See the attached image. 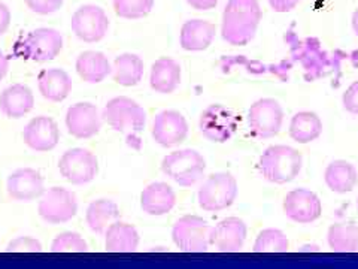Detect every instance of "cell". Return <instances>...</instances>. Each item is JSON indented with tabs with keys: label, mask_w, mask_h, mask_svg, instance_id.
<instances>
[{
	"label": "cell",
	"mask_w": 358,
	"mask_h": 269,
	"mask_svg": "<svg viewBox=\"0 0 358 269\" xmlns=\"http://www.w3.org/2000/svg\"><path fill=\"white\" fill-rule=\"evenodd\" d=\"M182 80L181 64L171 57L155 60L150 71V87L155 93L171 95L179 87Z\"/></svg>",
	"instance_id": "22"
},
{
	"label": "cell",
	"mask_w": 358,
	"mask_h": 269,
	"mask_svg": "<svg viewBox=\"0 0 358 269\" xmlns=\"http://www.w3.org/2000/svg\"><path fill=\"white\" fill-rule=\"evenodd\" d=\"M27 8L38 15H51L63 6L64 0H24Z\"/></svg>",
	"instance_id": "35"
},
{
	"label": "cell",
	"mask_w": 358,
	"mask_h": 269,
	"mask_svg": "<svg viewBox=\"0 0 358 269\" xmlns=\"http://www.w3.org/2000/svg\"><path fill=\"white\" fill-rule=\"evenodd\" d=\"M35 106V95L26 84H13L0 93V111L8 118H22Z\"/></svg>",
	"instance_id": "21"
},
{
	"label": "cell",
	"mask_w": 358,
	"mask_h": 269,
	"mask_svg": "<svg viewBox=\"0 0 358 269\" xmlns=\"http://www.w3.org/2000/svg\"><path fill=\"white\" fill-rule=\"evenodd\" d=\"M6 192L15 202H31L45 192L43 177L33 167H20L6 179Z\"/></svg>",
	"instance_id": "18"
},
{
	"label": "cell",
	"mask_w": 358,
	"mask_h": 269,
	"mask_svg": "<svg viewBox=\"0 0 358 269\" xmlns=\"http://www.w3.org/2000/svg\"><path fill=\"white\" fill-rule=\"evenodd\" d=\"M8 69H9V60H8L6 55L2 51H0V81H2L3 78L6 76Z\"/></svg>",
	"instance_id": "40"
},
{
	"label": "cell",
	"mask_w": 358,
	"mask_h": 269,
	"mask_svg": "<svg viewBox=\"0 0 358 269\" xmlns=\"http://www.w3.org/2000/svg\"><path fill=\"white\" fill-rule=\"evenodd\" d=\"M102 118L115 132L134 138L147 125V111L131 97L117 96L108 100L102 112Z\"/></svg>",
	"instance_id": "3"
},
{
	"label": "cell",
	"mask_w": 358,
	"mask_h": 269,
	"mask_svg": "<svg viewBox=\"0 0 358 269\" xmlns=\"http://www.w3.org/2000/svg\"><path fill=\"white\" fill-rule=\"evenodd\" d=\"M6 251H9V253H41L42 244L36 238L18 237L8 244Z\"/></svg>",
	"instance_id": "34"
},
{
	"label": "cell",
	"mask_w": 358,
	"mask_h": 269,
	"mask_svg": "<svg viewBox=\"0 0 358 269\" xmlns=\"http://www.w3.org/2000/svg\"><path fill=\"white\" fill-rule=\"evenodd\" d=\"M248 226L239 217H227L220 220L210 233V245L221 253H238L243 249Z\"/></svg>",
	"instance_id": "17"
},
{
	"label": "cell",
	"mask_w": 358,
	"mask_h": 269,
	"mask_svg": "<svg viewBox=\"0 0 358 269\" xmlns=\"http://www.w3.org/2000/svg\"><path fill=\"white\" fill-rule=\"evenodd\" d=\"M52 253H85L88 244L78 232H63L51 242Z\"/></svg>",
	"instance_id": "33"
},
{
	"label": "cell",
	"mask_w": 358,
	"mask_h": 269,
	"mask_svg": "<svg viewBox=\"0 0 358 269\" xmlns=\"http://www.w3.org/2000/svg\"><path fill=\"white\" fill-rule=\"evenodd\" d=\"M22 139L31 151L47 153L54 150L60 141V129L57 121L48 116L31 118L22 132Z\"/></svg>",
	"instance_id": "16"
},
{
	"label": "cell",
	"mask_w": 358,
	"mask_h": 269,
	"mask_svg": "<svg viewBox=\"0 0 358 269\" xmlns=\"http://www.w3.org/2000/svg\"><path fill=\"white\" fill-rule=\"evenodd\" d=\"M212 226L199 216L179 217L172 228V241L181 251L205 253L210 247Z\"/></svg>",
	"instance_id": "6"
},
{
	"label": "cell",
	"mask_w": 358,
	"mask_h": 269,
	"mask_svg": "<svg viewBox=\"0 0 358 269\" xmlns=\"http://www.w3.org/2000/svg\"><path fill=\"white\" fill-rule=\"evenodd\" d=\"M63 35L51 27H39L29 32L20 43V54L22 57L45 63L54 60L63 50Z\"/></svg>",
	"instance_id": "9"
},
{
	"label": "cell",
	"mask_w": 358,
	"mask_h": 269,
	"mask_svg": "<svg viewBox=\"0 0 358 269\" xmlns=\"http://www.w3.org/2000/svg\"><path fill=\"white\" fill-rule=\"evenodd\" d=\"M75 69L78 76L87 84H99L105 81L112 72V63L106 54L100 51H84L78 55Z\"/></svg>",
	"instance_id": "24"
},
{
	"label": "cell",
	"mask_w": 358,
	"mask_h": 269,
	"mask_svg": "<svg viewBox=\"0 0 358 269\" xmlns=\"http://www.w3.org/2000/svg\"><path fill=\"white\" fill-rule=\"evenodd\" d=\"M162 172L178 186L194 187L205 177L206 160L197 150H176L163 157Z\"/></svg>",
	"instance_id": "4"
},
{
	"label": "cell",
	"mask_w": 358,
	"mask_h": 269,
	"mask_svg": "<svg viewBox=\"0 0 358 269\" xmlns=\"http://www.w3.org/2000/svg\"><path fill=\"white\" fill-rule=\"evenodd\" d=\"M327 244L334 253H357L358 226L354 223H333L327 230Z\"/></svg>",
	"instance_id": "30"
},
{
	"label": "cell",
	"mask_w": 358,
	"mask_h": 269,
	"mask_svg": "<svg viewBox=\"0 0 358 269\" xmlns=\"http://www.w3.org/2000/svg\"><path fill=\"white\" fill-rule=\"evenodd\" d=\"M289 138L297 144H309L317 141L322 133V121L317 112L300 111L291 117L288 127Z\"/></svg>",
	"instance_id": "28"
},
{
	"label": "cell",
	"mask_w": 358,
	"mask_h": 269,
	"mask_svg": "<svg viewBox=\"0 0 358 269\" xmlns=\"http://www.w3.org/2000/svg\"><path fill=\"white\" fill-rule=\"evenodd\" d=\"M217 36L214 22L201 18L185 21L179 33V45L185 51L199 53L208 50Z\"/></svg>",
	"instance_id": "19"
},
{
	"label": "cell",
	"mask_w": 358,
	"mask_h": 269,
	"mask_svg": "<svg viewBox=\"0 0 358 269\" xmlns=\"http://www.w3.org/2000/svg\"><path fill=\"white\" fill-rule=\"evenodd\" d=\"M284 109L276 99L263 97L255 100L248 111V126L259 139H271L284 126Z\"/></svg>",
	"instance_id": "7"
},
{
	"label": "cell",
	"mask_w": 358,
	"mask_h": 269,
	"mask_svg": "<svg viewBox=\"0 0 358 269\" xmlns=\"http://www.w3.org/2000/svg\"><path fill=\"white\" fill-rule=\"evenodd\" d=\"M73 35L87 43H96L102 41L109 30V18L97 5H83L78 8L71 20Z\"/></svg>",
	"instance_id": "11"
},
{
	"label": "cell",
	"mask_w": 358,
	"mask_h": 269,
	"mask_svg": "<svg viewBox=\"0 0 358 269\" xmlns=\"http://www.w3.org/2000/svg\"><path fill=\"white\" fill-rule=\"evenodd\" d=\"M151 137L163 149H173L188 137L187 118L179 111L164 109L154 117Z\"/></svg>",
	"instance_id": "13"
},
{
	"label": "cell",
	"mask_w": 358,
	"mask_h": 269,
	"mask_svg": "<svg viewBox=\"0 0 358 269\" xmlns=\"http://www.w3.org/2000/svg\"><path fill=\"white\" fill-rule=\"evenodd\" d=\"M120 207L110 199H96L88 205L85 212V221L92 232L105 235L112 223L120 220Z\"/></svg>",
	"instance_id": "29"
},
{
	"label": "cell",
	"mask_w": 358,
	"mask_h": 269,
	"mask_svg": "<svg viewBox=\"0 0 358 269\" xmlns=\"http://www.w3.org/2000/svg\"><path fill=\"white\" fill-rule=\"evenodd\" d=\"M138 229L126 221L117 220L105 232V249L109 253H133L139 247Z\"/></svg>",
	"instance_id": "25"
},
{
	"label": "cell",
	"mask_w": 358,
	"mask_h": 269,
	"mask_svg": "<svg viewBox=\"0 0 358 269\" xmlns=\"http://www.w3.org/2000/svg\"><path fill=\"white\" fill-rule=\"evenodd\" d=\"M324 181L333 193H351L358 184V171L351 162L334 160L324 171Z\"/></svg>",
	"instance_id": "26"
},
{
	"label": "cell",
	"mask_w": 358,
	"mask_h": 269,
	"mask_svg": "<svg viewBox=\"0 0 358 269\" xmlns=\"http://www.w3.org/2000/svg\"><path fill=\"white\" fill-rule=\"evenodd\" d=\"M357 208H358V198H357Z\"/></svg>",
	"instance_id": "42"
},
{
	"label": "cell",
	"mask_w": 358,
	"mask_h": 269,
	"mask_svg": "<svg viewBox=\"0 0 358 269\" xmlns=\"http://www.w3.org/2000/svg\"><path fill=\"white\" fill-rule=\"evenodd\" d=\"M73 83L71 75L59 67L43 69L38 76V90L48 102H63L72 93Z\"/></svg>",
	"instance_id": "23"
},
{
	"label": "cell",
	"mask_w": 358,
	"mask_h": 269,
	"mask_svg": "<svg viewBox=\"0 0 358 269\" xmlns=\"http://www.w3.org/2000/svg\"><path fill=\"white\" fill-rule=\"evenodd\" d=\"M351 26H352V32L355 33V36L358 38V8L352 13L351 17Z\"/></svg>",
	"instance_id": "41"
},
{
	"label": "cell",
	"mask_w": 358,
	"mask_h": 269,
	"mask_svg": "<svg viewBox=\"0 0 358 269\" xmlns=\"http://www.w3.org/2000/svg\"><path fill=\"white\" fill-rule=\"evenodd\" d=\"M187 4L196 11H210L218 6L220 0H187Z\"/></svg>",
	"instance_id": "39"
},
{
	"label": "cell",
	"mask_w": 358,
	"mask_h": 269,
	"mask_svg": "<svg viewBox=\"0 0 358 269\" xmlns=\"http://www.w3.org/2000/svg\"><path fill=\"white\" fill-rule=\"evenodd\" d=\"M145 74V63L138 54L124 53L115 57L112 63V80L122 87H134L141 84Z\"/></svg>",
	"instance_id": "27"
},
{
	"label": "cell",
	"mask_w": 358,
	"mask_h": 269,
	"mask_svg": "<svg viewBox=\"0 0 358 269\" xmlns=\"http://www.w3.org/2000/svg\"><path fill=\"white\" fill-rule=\"evenodd\" d=\"M303 156L289 145H271L259 159V172L266 181L284 186L300 175Z\"/></svg>",
	"instance_id": "2"
},
{
	"label": "cell",
	"mask_w": 358,
	"mask_h": 269,
	"mask_svg": "<svg viewBox=\"0 0 358 269\" xmlns=\"http://www.w3.org/2000/svg\"><path fill=\"white\" fill-rule=\"evenodd\" d=\"M199 129L201 134L210 142L224 144L227 142L238 129V118L233 111L224 105H209L200 114Z\"/></svg>",
	"instance_id": "12"
},
{
	"label": "cell",
	"mask_w": 358,
	"mask_h": 269,
	"mask_svg": "<svg viewBox=\"0 0 358 269\" xmlns=\"http://www.w3.org/2000/svg\"><path fill=\"white\" fill-rule=\"evenodd\" d=\"M10 20H13V15H10V9L3 2H0V38H2L8 32V29L10 26Z\"/></svg>",
	"instance_id": "38"
},
{
	"label": "cell",
	"mask_w": 358,
	"mask_h": 269,
	"mask_svg": "<svg viewBox=\"0 0 358 269\" xmlns=\"http://www.w3.org/2000/svg\"><path fill=\"white\" fill-rule=\"evenodd\" d=\"M262 18L260 0H227L222 11L221 36L233 47H245L255 38Z\"/></svg>",
	"instance_id": "1"
},
{
	"label": "cell",
	"mask_w": 358,
	"mask_h": 269,
	"mask_svg": "<svg viewBox=\"0 0 358 269\" xmlns=\"http://www.w3.org/2000/svg\"><path fill=\"white\" fill-rule=\"evenodd\" d=\"M342 105L346 112L358 116V81H354L342 95Z\"/></svg>",
	"instance_id": "36"
},
{
	"label": "cell",
	"mask_w": 358,
	"mask_h": 269,
	"mask_svg": "<svg viewBox=\"0 0 358 269\" xmlns=\"http://www.w3.org/2000/svg\"><path fill=\"white\" fill-rule=\"evenodd\" d=\"M296 2H297V4H299V2H301V0H296Z\"/></svg>",
	"instance_id": "43"
},
{
	"label": "cell",
	"mask_w": 358,
	"mask_h": 269,
	"mask_svg": "<svg viewBox=\"0 0 358 269\" xmlns=\"http://www.w3.org/2000/svg\"><path fill=\"white\" fill-rule=\"evenodd\" d=\"M176 205V193L167 183L155 181L148 184L141 193V208L151 217H162Z\"/></svg>",
	"instance_id": "20"
},
{
	"label": "cell",
	"mask_w": 358,
	"mask_h": 269,
	"mask_svg": "<svg viewBox=\"0 0 358 269\" xmlns=\"http://www.w3.org/2000/svg\"><path fill=\"white\" fill-rule=\"evenodd\" d=\"M289 250V242L287 235L275 228L263 229L257 235L252 245L254 253H287Z\"/></svg>",
	"instance_id": "31"
},
{
	"label": "cell",
	"mask_w": 358,
	"mask_h": 269,
	"mask_svg": "<svg viewBox=\"0 0 358 269\" xmlns=\"http://www.w3.org/2000/svg\"><path fill=\"white\" fill-rule=\"evenodd\" d=\"M239 195L238 179L230 172H217L206 177L197 190L199 207L206 212H220L230 208Z\"/></svg>",
	"instance_id": "5"
},
{
	"label": "cell",
	"mask_w": 358,
	"mask_h": 269,
	"mask_svg": "<svg viewBox=\"0 0 358 269\" xmlns=\"http://www.w3.org/2000/svg\"><path fill=\"white\" fill-rule=\"evenodd\" d=\"M284 214L297 224H310L322 214V204L317 193L309 188H294L284 198Z\"/></svg>",
	"instance_id": "14"
},
{
	"label": "cell",
	"mask_w": 358,
	"mask_h": 269,
	"mask_svg": "<svg viewBox=\"0 0 358 269\" xmlns=\"http://www.w3.org/2000/svg\"><path fill=\"white\" fill-rule=\"evenodd\" d=\"M60 175L73 186H85L99 174V160L94 153L87 149H71L63 153L59 160Z\"/></svg>",
	"instance_id": "10"
},
{
	"label": "cell",
	"mask_w": 358,
	"mask_h": 269,
	"mask_svg": "<svg viewBox=\"0 0 358 269\" xmlns=\"http://www.w3.org/2000/svg\"><path fill=\"white\" fill-rule=\"evenodd\" d=\"M155 0H114V11L120 18L124 20H139L147 17Z\"/></svg>",
	"instance_id": "32"
},
{
	"label": "cell",
	"mask_w": 358,
	"mask_h": 269,
	"mask_svg": "<svg viewBox=\"0 0 358 269\" xmlns=\"http://www.w3.org/2000/svg\"><path fill=\"white\" fill-rule=\"evenodd\" d=\"M66 129L76 139H90L102 129V114L92 102H78L66 111Z\"/></svg>",
	"instance_id": "15"
},
{
	"label": "cell",
	"mask_w": 358,
	"mask_h": 269,
	"mask_svg": "<svg viewBox=\"0 0 358 269\" xmlns=\"http://www.w3.org/2000/svg\"><path fill=\"white\" fill-rule=\"evenodd\" d=\"M39 217L48 224H63L78 214V198L66 187H51L39 198Z\"/></svg>",
	"instance_id": "8"
},
{
	"label": "cell",
	"mask_w": 358,
	"mask_h": 269,
	"mask_svg": "<svg viewBox=\"0 0 358 269\" xmlns=\"http://www.w3.org/2000/svg\"><path fill=\"white\" fill-rule=\"evenodd\" d=\"M268 6L272 8V11L279 14H285V13H291L299 4L296 0H267Z\"/></svg>",
	"instance_id": "37"
}]
</instances>
